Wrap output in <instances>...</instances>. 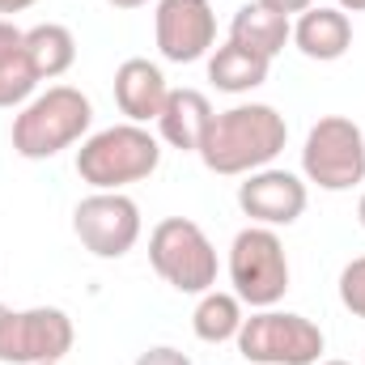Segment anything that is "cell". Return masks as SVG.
Instances as JSON below:
<instances>
[{
    "label": "cell",
    "mask_w": 365,
    "mask_h": 365,
    "mask_svg": "<svg viewBox=\"0 0 365 365\" xmlns=\"http://www.w3.org/2000/svg\"><path fill=\"white\" fill-rule=\"evenodd\" d=\"M106 4H110V9H145L149 0H106Z\"/></svg>",
    "instance_id": "25"
},
{
    "label": "cell",
    "mask_w": 365,
    "mask_h": 365,
    "mask_svg": "<svg viewBox=\"0 0 365 365\" xmlns=\"http://www.w3.org/2000/svg\"><path fill=\"white\" fill-rule=\"evenodd\" d=\"M302 175L323 191H353L365 182V132L349 115H323L306 132Z\"/></svg>",
    "instance_id": "7"
},
{
    "label": "cell",
    "mask_w": 365,
    "mask_h": 365,
    "mask_svg": "<svg viewBox=\"0 0 365 365\" xmlns=\"http://www.w3.org/2000/svg\"><path fill=\"white\" fill-rule=\"evenodd\" d=\"M149 264L175 293H208L217 284V247L191 217H166L149 234Z\"/></svg>",
    "instance_id": "4"
},
{
    "label": "cell",
    "mask_w": 365,
    "mask_h": 365,
    "mask_svg": "<svg viewBox=\"0 0 365 365\" xmlns=\"http://www.w3.org/2000/svg\"><path fill=\"white\" fill-rule=\"evenodd\" d=\"M336 9H344V13H365V0H336Z\"/></svg>",
    "instance_id": "24"
},
{
    "label": "cell",
    "mask_w": 365,
    "mask_h": 365,
    "mask_svg": "<svg viewBox=\"0 0 365 365\" xmlns=\"http://www.w3.org/2000/svg\"><path fill=\"white\" fill-rule=\"evenodd\" d=\"M234 344L251 365H319L327 340H323V327L310 323L306 314L268 306L242 319V331Z\"/></svg>",
    "instance_id": "5"
},
{
    "label": "cell",
    "mask_w": 365,
    "mask_h": 365,
    "mask_svg": "<svg viewBox=\"0 0 365 365\" xmlns=\"http://www.w3.org/2000/svg\"><path fill=\"white\" fill-rule=\"evenodd\" d=\"M340 302H344L349 314L365 319V255L353 259V264H344V272H340Z\"/></svg>",
    "instance_id": "20"
},
{
    "label": "cell",
    "mask_w": 365,
    "mask_h": 365,
    "mask_svg": "<svg viewBox=\"0 0 365 365\" xmlns=\"http://www.w3.org/2000/svg\"><path fill=\"white\" fill-rule=\"evenodd\" d=\"M289 38H293L289 17L276 13V9H268V4H259V0L242 4V9L234 13V21H230V43H238V47L264 56V60H276Z\"/></svg>",
    "instance_id": "15"
},
{
    "label": "cell",
    "mask_w": 365,
    "mask_h": 365,
    "mask_svg": "<svg viewBox=\"0 0 365 365\" xmlns=\"http://www.w3.org/2000/svg\"><path fill=\"white\" fill-rule=\"evenodd\" d=\"M268 68L272 60L238 47V43H221L212 56H208V81L221 93H251L268 81Z\"/></svg>",
    "instance_id": "18"
},
{
    "label": "cell",
    "mask_w": 365,
    "mask_h": 365,
    "mask_svg": "<svg viewBox=\"0 0 365 365\" xmlns=\"http://www.w3.org/2000/svg\"><path fill=\"white\" fill-rule=\"evenodd\" d=\"M34 68L26 60V30H17L9 17H0V110L26 106L34 98Z\"/></svg>",
    "instance_id": "16"
},
{
    "label": "cell",
    "mask_w": 365,
    "mask_h": 365,
    "mask_svg": "<svg viewBox=\"0 0 365 365\" xmlns=\"http://www.w3.org/2000/svg\"><path fill=\"white\" fill-rule=\"evenodd\" d=\"M4 310H9V306H4V302H0V319H4Z\"/></svg>",
    "instance_id": "28"
},
{
    "label": "cell",
    "mask_w": 365,
    "mask_h": 365,
    "mask_svg": "<svg viewBox=\"0 0 365 365\" xmlns=\"http://www.w3.org/2000/svg\"><path fill=\"white\" fill-rule=\"evenodd\" d=\"M191 331L204 344H230V340H238V331H242V302H238V293H221V289L200 293L195 314H191Z\"/></svg>",
    "instance_id": "19"
},
{
    "label": "cell",
    "mask_w": 365,
    "mask_h": 365,
    "mask_svg": "<svg viewBox=\"0 0 365 365\" xmlns=\"http://www.w3.org/2000/svg\"><path fill=\"white\" fill-rule=\"evenodd\" d=\"M93 123L90 98L73 86H51L34 93L17 115H13V153L26 162H47L77 140H86Z\"/></svg>",
    "instance_id": "2"
},
{
    "label": "cell",
    "mask_w": 365,
    "mask_h": 365,
    "mask_svg": "<svg viewBox=\"0 0 365 365\" xmlns=\"http://www.w3.org/2000/svg\"><path fill=\"white\" fill-rule=\"evenodd\" d=\"M153 38H158L162 60L195 64L217 43V13H212L208 0H158Z\"/></svg>",
    "instance_id": "10"
},
{
    "label": "cell",
    "mask_w": 365,
    "mask_h": 365,
    "mask_svg": "<svg viewBox=\"0 0 365 365\" xmlns=\"http://www.w3.org/2000/svg\"><path fill=\"white\" fill-rule=\"evenodd\" d=\"M26 60H30V68H34L38 81L64 77V73L77 64V38H73V30L60 26V21L30 26V30H26Z\"/></svg>",
    "instance_id": "17"
},
{
    "label": "cell",
    "mask_w": 365,
    "mask_h": 365,
    "mask_svg": "<svg viewBox=\"0 0 365 365\" xmlns=\"http://www.w3.org/2000/svg\"><path fill=\"white\" fill-rule=\"evenodd\" d=\"M166 98H170L166 73L153 60L132 56L115 68V106L128 115V123H158Z\"/></svg>",
    "instance_id": "12"
},
{
    "label": "cell",
    "mask_w": 365,
    "mask_h": 365,
    "mask_svg": "<svg viewBox=\"0 0 365 365\" xmlns=\"http://www.w3.org/2000/svg\"><path fill=\"white\" fill-rule=\"evenodd\" d=\"M158 166H162V140L145 123L102 128L77 149V175L93 191H123L132 182H145Z\"/></svg>",
    "instance_id": "3"
},
{
    "label": "cell",
    "mask_w": 365,
    "mask_h": 365,
    "mask_svg": "<svg viewBox=\"0 0 365 365\" xmlns=\"http://www.w3.org/2000/svg\"><path fill=\"white\" fill-rule=\"evenodd\" d=\"M230 284L242 306L268 310L289 293V255L280 234L268 225H247L230 247Z\"/></svg>",
    "instance_id": "6"
},
{
    "label": "cell",
    "mask_w": 365,
    "mask_h": 365,
    "mask_svg": "<svg viewBox=\"0 0 365 365\" xmlns=\"http://www.w3.org/2000/svg\"><path fill=\"white\" fill-rule=\"evenodd\" d=\"M319 365H353V361H319Z\"/></svg>",
    "instance_id": "27"
},
{
    "label": "cell",
    "mask_w": 365,
    "mask_h": 365,
    "mask_svg": "<svg viewBox=\"0 0 365 365\" xmlns=\"http://www.w3.org/2000/svg\"><path fill=\"white\" fill-rule=\"evenodd\" d=\"M289 140V123L284 115L268 102H242L230 110H217L204 140H200V162L212 175L238 179V175H255L264 166H272Z\"/></svg>",
    "instance_id": "1"
},
{
    "label": "cell",
    "mask_w": 365,
    "mask_h": 365,
    "mask_svg": "<svg viewBox=\"0 0 365 365\" xmlns=\"http://www.w3.org/2000/svg\"><path fill=\"white\" fill-rule=\"evenodd\" d=\"M259 4H268V9H276V13H284V17H293V13H306L314 0H259Z\"/></svg>",
    "instance_id": "22"
},
{
    "label": "cell",
    "mask_w": 365,
    "mask_h": 365,
    "mask_svg": "<svg viewBox=\"0 0 365 365\" xmlns=\"http://www.w3.org/2000/svg\"><path fill=\"white\" fill-rule=\"evenodd\" d=\"M212 115H217V110H212L208 93L170 90L162 115H158V136H162L170 149H179V153H200V140H204Z\"/></svg>",
    "instance_id": "14"
},
{
    "label": "cell",
    "mask_w": 365,
    "mask_h": 365,
    "mask_svg": "<svg viewBox=\"0 0 365 365\" xmlns=\"http://www.w3.org/2000/svg\"><path fill=\"white\" fill-rule=\"evenodd\" d=\"M77 327L60 306L4 310L0 319V365H51L73 353Z\"/></svg>",
    "instance_id": "8"
},
{
    "label": "cell",
    "mask_w": 365,
    "mask_h": 365,
    "mask_svg": "<svg viewBox=\"0 0 365 365\" xmlns=\"http://www.w3.org/2000/svg\"><path fill=\"white\" fill-rule=\"evenodd\" d=\"M293 43L306 60H319V64H331L340 60L349 47H353V21L344 9L336 4H310L306 13H297V26H293Z\"/></svg>",
    "instance_id": "13"
},
{
    "label": "cell",
    "mask_w": 365,
    "mask_h": 365,
    "mask_svg": "<svg viewBox=\"0 0 365 365\" xmlns=\"http://www.w3.org/2000/svg\"><path fill=\"white\" fill-rule=\"evenodd\" d=\"M73 234L98 259H123L140 242V208L123 191H93L73 212Z\"/></svg>",
    "instance_id": "9"
},
{
    "label": "cell",
    "mask_w": 365,
    "mask_h": 365,
    "mask_svg": "<svg viewBox=\"0 0 365 365\" xmlns=\"http://www.w3.org/2000/svg\"><path fill=\"white\" fill-rule=\"evenodd\" d=\"M136 365H191V357L182 349H170V344H158V349H145Z\"/></svg>",
    "instance_id": "21"
},
{
    "label": "cell",
    "mask_w": 365,
    "mask_h": 365,
    "mask_svg": "<svg viewBox=\"0 0 365 365\" xmlns=\"http://www.w3.org/2000/svg\"><path fill=\"white\" fill-rule=\"evenodd\" d=\"M357 221H361V230H365V191H361V200H357Z\"/></svg>",
    "instance_id": "26"
},
{
    "label": "cell",
    "mask_w": 365,
    "mask_h": 365,
    "mask_svg": "<svg viewBox=\"0 0 365 365\" xmlns=\"http://www.w3.org/2000/svg\"><path fill=\"white\" fill-rule=\"evenodd\" d=\"M34 0H0V17H13V13H26Z\"/></svg>",
    "instance_id": "23"
},
{
    "label": "cell",
    "mask_w": 365,
    "mask_h": 365,
    "mask_svg": "<svg viewBox=\"0 0 365 365\" xmlns=\"http://www.w3.org/2000/svg\"><path fill=\"white\" fill-rule=\"evenodd\" d=\"M306 200H310V191L293 170L264 166L255 175H242V182H238V208L251 217V225H268V230L293 225L306 212Z\"/></svg>",
    "instance_id": "11"
},
{
    "label": "cell",
    "mask_w": 365,
    "mask_h": 365,
    "mask_svg": "<svg viewBox=\"0 0 365 365\" xmlns=\"http://www.w3.org/2000/svg\"><path fill=\"white\" fill-rule=\"evenodd\" d=\"M51 365H60V361H51Z\"/></svg>",
    "instance_id": "29"
}]
</instances>
